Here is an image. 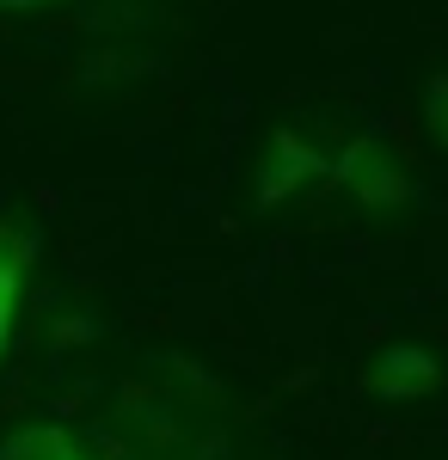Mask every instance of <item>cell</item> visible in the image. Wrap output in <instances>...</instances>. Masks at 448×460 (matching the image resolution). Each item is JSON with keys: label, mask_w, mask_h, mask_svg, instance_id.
I'll return each instance as SVG.
<instances>
[{"label": "cell", "mask_w": 448, "mask_h": 460, "mask_svg": "<svg viewBox=\"0 0 448 460\" xmlns=\"http://www.w3.org/2000/svg\"><path fill=\"white\" fill-rule=\"evenodd\" d=\"M332 160H338V136L332 129H319V123H282L264 142V154H258V178H252L258 209L295 203L308 184L332 178Z\"/></svg>", "instance_id": "cell-1"}, {"label": "cell", "mask_w": 448, "mask_h": 460, "mask_svg": "<svg viewBox=\"0 0 448 460\" xmlns=\"http://www.w3.org/2000/svg\"><path fill=\"white\" fill-rule=\"evenodd\" d=\"M326 184H332L338 197H350L356 209H369V215H399L417 197L412 166L381 142V136H345Z\"/></svg>", "instance_id": "cell-2"}, {"label": "cell", "mask_w": 448, "mask_h": 460, "mask_svg": "<svg viewBox=\"0 0 448 460\" xmlns=\"http://www.w3.org/2000/svg\"><path fill=\"white\" fill-rule=\"evenodd\" d=\"M37 252H43V234H37L25 215H0V362L19 338V307H25V283L37 270Z\"/></svg>", "instance_id": "cell-3"}, {"label": "cell", "mask_w": 448, "mask_h": 460, "mask_svg": "<svg viewBox=\"0 0 448 460\" xmlns=\"http://www.w3.org/2000/svg\"><path fill=\"white\" fill-rule=\"evenodd\" d=\"M443 356L430 350V344H387L381 356H369V368H363V387L375 393V399H393V405H412V399H430V393L443 387Z\"/></svg>", "instance_id": "cell-4"}, {"label": "cell", "mask_w": 448, "mask_h": 460, "mask_svg": "<svg viewBox=\"0 0 448 460\" xmlns=\"http://www.w3.org/2000/svg\"><path fill=\"white\" fill-rule=\"evenodd\" d=\"M0 460H93V448L68 424H25L0 442Z\"/></svg>", "instance_id": "cell-5"}, {"label": "cell", "mask_w": 448, "mask_h": 460, "mask_svg": "<svg viewBox=\"0 0 448 460\" xmlns=\"http://www.w3.org/2000/svg\"><path fill=\"white\" fill-rule=\"evenodd\" d=\"M424 123H430L436 147L448 154V74H436V80L424 86Z\"/></svg>", "instance_id": "cell-6"}, {"label": "cell", "mask_w": 448, "mask_h": 460, "mask_svg": "<svg viewBox=\"0 0 448 460\" xmlns=\"http://www.w3.org/2000/svg\"><path fill=\"white\" fill-rule=\"evenodd\" d=\"M49 6H62V0H0V13H49Z\"/></svg>", "instance_id": "cell-7"}]
</instances>
